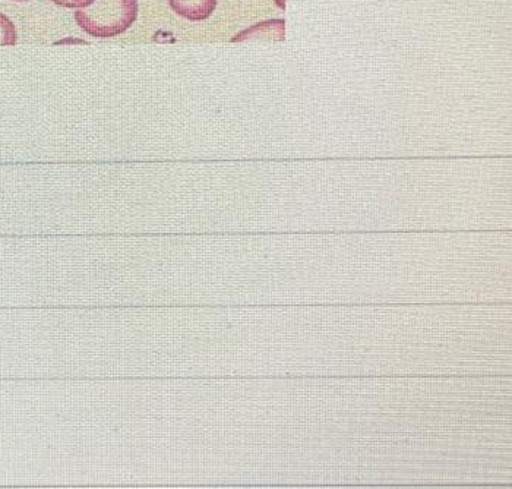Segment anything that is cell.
<instances>
[{
	"instance_id": "1",
	"label": "cell",
	"mask_w": 512,
	"mask_h": 489,
	"mask_svg": "<svg viewBox=\"0 0 512 489\" xmlns=\"http://www.w3.org/2000/svg\"><path fill=\"white\" fill-rule=\"evenodd\" d=\"M138 20V0H96L77 9L75 21L88 36L112 39L128 31Z\"/></svg>"
},
{
	"instance_id": "2",
	"label": "cell",
	"mask_w": 512,
	"mask_h": 489,
	"mask_svg": "<svg viewBox=\"0 0 512 489\" xmlns=\"http://www.w3.org/2000/svg\"><path fill=\"white\" fill-rule=\"evenodd\" d=\"M173 12L189 21H205L217 8V0H167Z\"/></svg>"
},
{
	"instance_id": "3",
	"label": "cell",
	"mask_w": 512,
	"mask_h": 489,
	"mask_svg": "<svg viewBox=\"0 0 512 489\" xmlns=\"http://www.w3.org/2000/svg\"><path fill=\"white\" fill-rule=\"evenodd\" d=\"M248 40H284V21L271 20L259 22L254 27L242 31L233 37L232 41H248Z\"/></svg>"
},
{
	"instance_id": "4",
	"label": "cell",
	"mask_w": 512,
	"mask_h": 489,
	"mask_svg": "<svg viewBox=\"0 0 512 489\" xmlns=\"http://www.w3.org/2000/svg\"><path fill=\"white\" fill-rule=\"evenodd\" d=\"M18 43L17 27L0 12V46H15Z\"/></svg>"
},
{
	"instance_id": "5",
	"label": "cell",
	"mask_w": 512,
	"mask_h": 489,
	"mask_svg": "<svg viewBox=\"0 0 512 489\" xmlns=\"http://www.w3.org/2000/svg\"><path fill=\"white\" fill-rule=\"evenodd\" d=\"M56 5L62 6V8L68 9H85L88 6L93 5L96 0H52Z\"/></svg>"
},
{
	"instance_id": "6",
	"label": "cell",
	"mask_w": 512,
	"mask_h": 489,
	"mask_svg": "<svg viewBox=\"0 0 512 489\" xmlns=\"http://www.w3.org/2000/svg\"><path fill=\"white\" fill-rule=\"evenodd\" d=\"M14 2H30V0H14Z\"/></svg>"
}]
</instances>
